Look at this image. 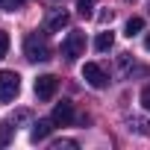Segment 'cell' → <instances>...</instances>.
I'll use <instances>...</instances> for the list:
<instances>
[{
    "label": "cell",
    "mask_w": 150,
    "mask_h": 150,
    "mask_svg": "<svg viewBox=\"0 0 150 150\" xmlns=\"http://www.w3.org/2000/svg\"><path fill=\"white\" fill-rule=\"evenodd\" d=\"M112 44H115V35H112L109 30H103V33L94 38V50H97V53H106V50H112Z\"/></svg>",
    "instance_id": "cell-9"
},
{
    "label": "cell",
    "mask_w": 150,
    "mask_h": 150,
    "mask_svg": "<svg viewBox=\"0 0 150 150\" xmlns=\"http://www.w3.org/2000/svg\"><path fill=\"white\" fill-rule=\"evenodd\" d=\"M21 91V77L15 71H0V103L15 100Z\"/></svg>",
    "instance_id": "cell-2"
},
{
    "label": "cell",
    "mask_w": 150,
    "mask_h": 150,
    "mask_svg": "<svg viewBox=\"0 0 150 150\" xmlns=\"http://www.w3.org/2000/svg\"><path fill=\"white\" fill-rule=\"evenodd\" d=\"M24 56H27L30 62H47V59H50V44H47V38L38 35V33L27 35V38H24Z\"/></svg>",
    "instance_id": "cell-1"
},
{
    "label": "cell",
    "mask_w": 150,
    "mask_h": 150,
    "mask_svg": "<svg viewBox=\"0 0 150 150\" xmlns=\"http://www.w3.org/2000/svg\"><path fill=\"white\" fill-rule=\"evenodd\" d=\"M53 124L56 127H68L71 121H74V103H68V100H62V103H56V109H53Z\"/></svg>",
    "instance_id": "cell-6"
},
{
    "label": "cell",
    "mask_w": 150,
    "mask_h": 150,
    "mask_svg": "<svg viewBox=\"0 0 150 150\" xmlns=\"http://www.w3.org/2000/svg\"><path fill=\"white\" fill-rule=\"evenodd\" d=\"M83 80H86L91 88H106V86H109V74H106L100 65L86 62V65H83Z\"/></svg>",
    "instance_id": "cell-4"
},
{
    "label": "cell",
    "mask_w": 150,
    "mask_h": 150,
    "mask_svg": "<svg viewBox=\"0 0 150 150\" xmlns=\"http://www.w3.org/2000/svg\"><path fill=\"white\" fill-rule=\"evenodd\" d=\"M6 53H9V33L0 30V59H3Z\"/></svg>",
    "instance_id": "cell-14"
},
{
    "label": "cell",
    "mask_w": 150,
    "mask_h": 150,
    "mask_svg": "<svg viewBox=\"0 0 150 150\" xmlns=\"http://www.w3.org/2000/svg\"><path fill=\"white\" fill-rule=\"evenodd\" d=\"M50 147H53V150H62V147H77V141H71V138H62V141H53Z\"/></svg>",
    "instance_id": "cell-16"
},
{
    "label": "cell",
    "mask_w": 150,
    "mask_h": 150,
    "mask_svg": "<svg viewBox=\"0 0 150 150\" xmlns=\"http://www.w3.org/2000/svg\"><path fill=\"white\" fill-rule=\"evenodd\" d=\"M141 30H144V21H141V18H129V21H127V27H124V33H127L129 38H132V35H138Z\"/></svg>",
    "instance_id": "cell-12"
},
{
    "label": "cell",
    "mask_w": 150,
    "mask_h": 150,
    "mask_svg": "<svg viewBox=\"0 0 150 150\" xmlns=\"http://www.w3.org/2000/svg\"><path fill=\"white\" fill-rule=\"evenodd\" d=\"M141 106L150 112V86H144V88H141Z\"/></svg>",
    "instance_id": "cell-17"
},
{
    "label": "cell",
    "mask_w": 150,
    "mask_h": 150,
    "mask_svg": "<svg viewBox=\"0 0 150 150\" xmlns=\"http://www.w3.org/2000/svg\"><path fill=\"white\" fill-rule=\"evenodd\" d=\"M127 3H132V0H127Z\"/></svg>",
    "instance_id": "cell-20"
},
{
    "label": "cell",
    "mask_w": 150,
    "mask_h": 150,
    "mask_svg": "<svg viewBox=\"0 0 150 150\" xmlns=\"http://www.w3.org/2000/svg\"><path fill=\"white\" fill-rule=\"evenodd\" d=\"M12 135H15L12 121H3V124H0V147H6V144L12 141Z\"/></svg>",
    "instance_id": "cell-11"
},
{
    "label": "cell",
    "mask_w": 150,
    "mask_h": 150,
    "mask_svg": "<svg viewBox=\"0 0 150 150\" xmlns=\"http://www.w3.org/2000/svg\"><path fill=\"white\" fill-rule=\"evenodd\" d=\"M68 21H71V18H68V12H65V9H50V12H47L44 27H47L50 33H59L62 27H68Z\"/></svg>",
    "instance_id": "cell-7"
},
{
    "label": "cell",
    "mask_w": 150,
    "mask_h": 150,
    "mask_svg": "<svg viewBox=\"0 0 150 150\" xmlns=\"http://www.w3.org/2000/svg\"><path fill=\"white\" fill-rule=\"evenodd\" d=\"M127 127H129V132L150 135V121H144V118H129V121H127Z\"/></svg>",
    "instance_id": "cell-10"
},
{
    "label": "cell",
    "mask_w": 150,
    "mask_h": 150,
    "mask_svg": "<svg viewBox=\"0 0 150 150\" xmlns=\"http://www.w3.org/2000/svg\"><path fill=\"white\" fill-rule=\"evenodd\" d=\"M144 50H150V33L144 35Z\"/></svg>",
    "instance_id": "cell-19"
},
{
    "label": "cell",
    "mask_w": 150,
    "mask_h": 150,
    "mask_svg": "<svg viewBox=\"0 0 150 150\" xmlns=\"http://www.w3.org/2000/svg\"><path fill=\"white\" fill-rule=\"evenodd\" d=\"M21 3H24V0H0V9L15 12V9H21Z\"/></svg>",
    "instance_id": "cell-15"
},
{
    "label": "cell",
    "mask_w": 150,
    "mask_h": 150,
    "mask_svg": "<svg viewBox=\"0 0 150 150\" xmlns=\"http://www.w3.org/2000/svg\"><path fill=\"white\" fill-rule=\"evenodd\" d=\"M97 21H100V24H109V21H112V9H109V12H100Z\"/></svg>",
    "instance_id": "cell-18"
},
{
    "label": "cell",
    "mask_w": 150,
    "mask_h": 150,
    "mask_svg": "<svg viewBox=\"0 0 150 150\" xmlns=\"http://www.w3.org/2000/svg\"><path fill=\"white\" fill-rule=\"evenodd\" d=\"M50 129H53V118L35 121V124H33V132H30V138H33V141H44V138L50 135Z\"/></svg>",
    "instance_id": "cell-8"
},
{
    "label": "cell",
    "mask_w": 150,
    "mask_h": 150,
    "mask_svg": "<svg viewBox=\"0 0 150 150\" xmlns=\"http://www.w3.org/2000/svg\"><path fill=\"white\" fill-rule=\"evenodd\" d=\"M56 91H59V77H53V74H44V77L35 80V97H38V100H50Z\"/></svg>",
    "instance_id": "cell-5"
},
{
    "label": "cell",
    "mask_w": 150,
    "mask_h": 150,
    "mask_svg": "<svg viewBox=\"0 0 150 150\" xmlns=\"http://www.w3.org/2000/svg\"><path fill=\"white\" fill-rule=\"evenodd\" d=\"M77 9L83 18H91L94 15V0H77Z\"/></svg>",
    "instance_id": "cell-13"
},
{
    "label": "cell",
    "mask_w": 150,
    "mask_h": 150,
    "mask_svg": "<svg viewBox=\"0 0 150 150\" xmlns=\"http://www.w3.org/2000/svg\"><path fill=\"white\" fill-rule=\"evenodd\" d=\"M83 53H86V33H68V38L62 41V56L74 62Z\"/></svg>",
    "instance_id": "cell-3"
}]
</instances>
